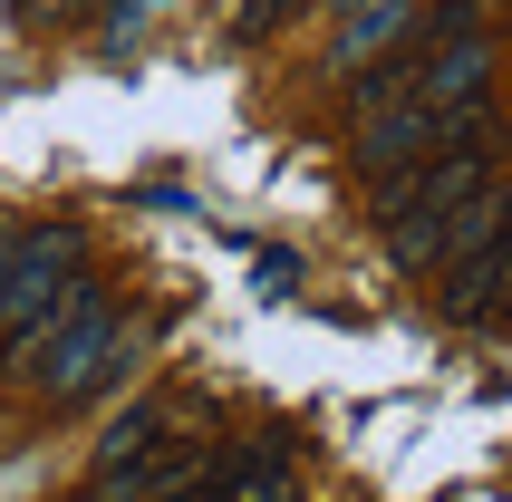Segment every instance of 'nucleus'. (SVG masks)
<instances>
[{"instance_id":"f257e3e1","label":"nucleus","mask_w":512,"mask_h":502,"mask_svg":"<svg viewBox=\"0 0 512 502\" xmlns=\"http://www.w3.org/2000/svg\"><path fill=\"white\" fill-rule=\"evenodd\" d=\"M78 290H97V280H87V232L78 223L0 232V377H20V387H29L39 338L68 319Z\"/></svg>"},{"instance_id":"f03ea898","label":"nucleus","mask_w":512,"mask_h":502,"mask_svg":"<svg viewBox=\"0 0 512 502\" xmlns=\"http://www.w3.org/2000/svg\"><path fill=\"white\" fill-rule=\"evenodd\" d=\"M503 223H512V194L484 174L474 194H455V203H426V213L387 223V261H397L406 280H445L455 261H484V251L503 242Z\"/></svg>"},{"instance_id":"7ed1b4c3","label":"nucleus","mask_w":512,"mask_h":502,"mask_svg":"<svg viewBox=\"0 0 512 502\" xmlns=\"http://www.w3.org/2000/svg\"><path fill=\"white\" fill-rule=\"evenodd\" d=\"M116 367H126V329H116V309L97 300V290H78V300H68V319L39 338V358H29V387L49 396V406H78V396L107 387Z\"/></svg>"},{"instance_id":"20e7f679","label":"nucleus","mask_w":512,"mask_h":502,"mask_svg":"<svg viewBox=\"0 0 512 502\" xmlns=\"http://www.w3.org/2000/svg\"><path fill=\"white\" fill-rule=\"evenodd\" d=\"M474 126H493V107H426L416 87H397V97H377V107L358 116V174H368V184H387V174L445 155V145L474 136Z\"/></svg>"},{"instance_id":"39448f33","label":"nucleus","mask_w":512,"mask_h":502,"mask_svg":"<svg viewBox=\"0 0 512 502\" xmlns=\"http://www.w3.org/2000/svg\"><path fill=\"white\" fill-rule=\"evenodd\" d=\"M416 39V0H358V10H339V39H329V68L339 78H368L387 49H406Z\"/></svg>"},{"instance_id":"423d86ee","label":"nucleus","mask_w":512,"mask_h":502,"mask_svg":"<svg viewBox=\"0 0 512 502\" xmlns=\"http://www.w3.org/2000/svg\"><path fill=\"white\" fill-rule=\"evenodd\" d=\"M213 493H223V502H290V493H300V483H290V435L271 425V435H252V445H223Z\"/></svg>"},{"instance_id":"0eeeda50","label":"nucleus","mask_w":512,"mask_h":502,"mask_svg":"<svg viewBox=\"0 0 512 502\" xmlns=\"http://www.w3.org/2000/svg\"><path fill=\"white\" fill-rule=\"evenodd\" d=\"M174 396H136V406H116L107 416V435H97V464H87V483L97 474H126V464H155L165 454V435H174Z\"/></svg>"},{"instance_id":"6e6552de","label":"nucleus","mask_w":512,"mask_h":502,"mask_svg":"<svg viewBox=\"0 0 512 502\" xmlns=\"http://www.w3.org/2000/svg\"><path fill=\"white\" fill-rule=\"evenodd\" d=\"M300 10H310V0H242V10H232V29H242V39H271V29H290Z\"/></svg>"},{"instance_id":"1a4fd4ad","label":"nucleus","mask_w":512,"mask_h":502,"mask_svg":"<svg viewBox=\"0 0 512 502\" xmlns=\"http://www.w3.org/2000/svg\"><path fill=\"white\" fill-rule=\"evenodd\" d=\"M493 319L512 329V223H503V242H493Z\"/></svg>"},{"instance_id":"9d476101","label":"nucleus","mask_w":512,"mask_h":502,"mask_svg":"<svg viewBox=\"0 0 512 502\" xmlns=\"http://www.w3.org/2000/svg\"><path fill=\"white\" fill-rule=\"evenodd\" d=\"M68 10H78V0H10V20H20V29H49V20H68Z\"/></svg>"},{"instance_id":"9b49d317","label":"nucleus","mask_w":512,"mask_h":502,"mask_svg":"<svg viewBox=\"0 0 512 502\" xmlns=\"http://www.w3.org/2000/svg\"><path fill=\"white\" fill-rule=\"evenodd\" d=\"M155 502H223V493H213V474H194V483H165Z\"/></svg>"}]
</instances>
